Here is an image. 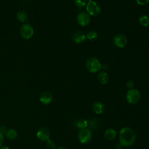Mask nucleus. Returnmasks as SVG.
I'll return each instance as SVG.
<instances>
[{
	"instance_id": "nucleus-1",
	"label": "nucleus",
	"mask_w": 149,
	"mask_h": 149,
	"mask_svg": "<svg viewBox=\"0 0 149 149\" xmlns=\"http://www.w3.org/2000/svg\"><path fill=\"white\" fill-rule=\"evenodd\" d=\"M136 139V136L130 127H125L121 129L119 132V143L123 147H129L134 144Z\"/></svg>"
},
{
	"instance_id": "nucleus-2",
	"label": "nucleus",
	"mask_w": 149,
	"mask_h": 149,
	"mask_svg": "<svg viewBox=\"0 0 149 149\" xmlns=\"http://www.w3.org/2000/svg\"><path fill=\"white\" fill-rule=\"evenodd\" d=\"M86 66L88 71L91 73H95L101 69V64L100 61L95 57L88 58L86 63Z\"/></svg>"
},
{
	"instance_id": "nucleus-3",
	"label": "nucleus",
	"mask_w": 149,
	"mask_h": 149,
	"mask_svg": "<svg viewBox=\"0 0 149 149\" xmlns=\"http://www.w3.org/2000/svg\"><path fill=\"white\" fill-rule=\"evenodd\" d=\"M86 10L90 16H98L101 11L100 6L95 1L89 0L86 5Z\"/></svg>"
},
{
	"instance_id": "nucleus-4",
	"label": "nucleus",
	"mask_w": 149,
	"mask_h": 149,
	"mask_svg": "<svg viewBox=\"0 0 149 149\" xmlns=\"http://www.w3.org/2000/svg\"><path fill=\"white\" fill-rule=\"evenodd\" d=\"M78 139L82 144L89 143L92 139V132L88 128L80 129L78 133Z\"/></svg>"
},
{
	"instance_id": "nucleus-5",
	"label": "nucleus",
	"mask_w": 149,
	"mask_h": 149,
	"mask_svg": "<svg viewBox=\"0 0 149 149\" xmlns=\"http://www.w3.org/2000/svg\"><path fill=\"white\" fill-rule=\"evenodd\" d=\"M140 98V93L136 89H130L126 93V100L130 104H137Z\"/></svg>"
},
{
	"instance_id": "nucleus-6",
	"label": "nucleus",
	"mask_w": 149,
	"mask_h": 149,
	"mask_svg": "<svg viewBox=\"0 0 149 149\" xmlns=\"http://www.w3.org/2000/svg\"><path fill=\"white\" fill-rule=\"evenodd\" d=\"M20 33L23 38L28 40L33 36L34 34V29L30 24H24L20 27Z\"/></svg>"
},
{
	"instance_id": "nucleus-7",
	"label": "nucleus",
	"mask_w": 149,
	"mask_h": 149,
	"mask_svg": "<svg viewBox=\"0 0 149 149\" xmlns=\"http://www.w3.org/2000/svg\"><path fill=\"white\" fill-rule=\"evenodd\" d=\"M114 44L118 48H124L127 44V39L123 34H116L113 40Z\"/></svg>"
},
{
	"instance_id": "nucleus-8",
	"label": "nucleus",
	"mask_w": 149,
	"mask_h": 149,
	"mask_svg": "<svg viewBox=\"0 0 149 149\" xmlns=\"http://www.w3.org/2000/svg\"><path fill=\"white\" fill-rule=\"evenodd\" d=\"M77 22L81 26H86L89 24L91 21L90 15L86 12H81L77 16Z\"/></svg>"
},
{
	"instance_id": "nucleus-9",
	"label": "nucleus",
	"mask_w": 149,
	"mask_h": 149,
	"mask_svg": "<svg viewBox=\"0 0 149 149\" xmlns=\"http://www.w3.org/2000/svg\"><path fill=\"white\" fill-rule=\"evenodd\" d=\"M36 136L40 141H47L49 139L50 132L48 129L45 127H41L38 130Z\"/></svg>"
},
{
	"instance_id": "nucleus-10",
	"label": "nucleus",
	"mask_w": 149,
	"mask_h": 149,
	"mask_svg": "<svg viewBox=\"0 0 149 149\" xmlns=\"http://www.w3.org/2000/svg\"><path fill=\"white\" fill-rule=\"evenodd\" d=\"M53 100L52 95L48 91L43 92L40 96V102L44 105H48L52 102Z\"/></svg>"
},
{
	"instance_id": "nucleus-11",
	"label": "nucleus",
	"mask_w": 149,
	"mask_h": 149,
	"mask_svg": "<svg viewBox=\"0 0 149 149\" xmlns=\"http://www.w3.org/2000/svg\"><path fill=\"white\" fill-rule=\"evenodd\" d=\"M72 39L76 43L80 44L86 40V36L83 32L81 31H77L73 33L72 36Z\"/></svg>"
},
{
	"instance_id": "nucleus-12",
	"label": "nucleus",
	"mask_w": 149,
	"mask_h": 149,
	"mask_svg": "<svg viewBox=\"0 0 149 149\" xmlns=\"http://www.w3.org/2000/svg\"><path fill=\"white\" fill-rule=\"evenodd\" d=\"M93 109L97 114H101L105 111V106L101 102H96L93 105Z\"/></svg>"
},
{
	"instance_id": "nucleus-13",
	"label": "nucleus",
	"mask_w": 149,
	"mask_h": 149,
	"mask_svg": "<svg viewBox=\"0 0 149 149\" xmlns=\"http://www.w3.org/2000/svg\"><path fill=\"white\" fill-rule=\"evenodd\" d=\"M117 133L115 129L112 128H109L107 129L104 133L105 138L108 140H112L116 137Z\"/></svg>"
},
{
	"instance_id": "nucleus-14",
	"label": "nucleus",
	"mask_w": 149,
	"mask_h": 149,
	"mask_svg": "<svg viewBox=\"0 0 149 149\" xmlns=\"http://www.w3.org/2000/svg\"><path fill=\"white\" fill-rule=\"evenodd\" d=\"M97 80L101 84H105L108 83L109 77L108 74L105 72H100L97 75Z\"/></svg>"
},
{
	"instance_id": "nucleus-15",
	"label": "nucleus",
	"mask_w": 149,
	"mask_h": 149,
	"mask_svg": "<svg viewBox=\"0 0 149 149\" xmlns=\"http://www.w3.org/2000/svg\"><path fill=\"white\" fill-rule=\"evenodd\" d=\"M139 22L140 24L143 27L149 26V16L146 15H143L139 18Z\"/></svg>"
},
{
	"instance_id": "nucleus-16",
	"label": "nucleus",
	"mask_w": 149,
	"mask_h": 149,
	"mask_svg": "<svg viewBox=\"0 0 149 149\" xmlns=\"http://www.w3.org/2000/svg\"><path fill=\"white\" fill-rule=\"evenodd\" d=\"M6 137L9 140H15L17 136V132L14 129H10L5 133Z\"/></svg>"
},
{
	"instance_id": "nucleus-17",
	"label": "nucleus",
	"mask_w": 149,
	"mask_h": 149,
	"mask_svg": "<svg viewBox=\"0 0 149 149\" xmlns=\"http://www.w3.org/2000/svg\"><path fill=\"white\" fill-rule=\"evenodd\" d=\"M76 127L80 129L87 128L88 126V121L84 119H79L76 122Z\"/></svg>"
},
{
	"instance_id": "nucleus-18",
	"label": "nucleus",
	"mask_w": 149,
	"mask_h": 149,
	"mask_svg": "<svg viewBox=\"0 0 149 149\" xmlns=\"http://www.w3.org/2000/svg\"><path fill=\"white\" fill-rule=\"evenodd\" d=\"M16 17L17 19L20 22H24L27 20V15L26 13V12L24 10H20L17 13L16 15Z\"/></svg>"
},
{
	"instance_id": "nucleus-19",
	"label": "nucleus",
	"mask_w": 149,
	"mask_h": 149,
	"mask_svg": "<svg viewBox=\"0 0 149 149\" xmlns=\"http://www.w3.org/2000/svg\"><path fill=\"white\" fill-rule=\"evenodd\" d=\"M98 37V34L95 31L93 30H91L89 32L87 33V34H86V38L90 40V41H94Z\"/></svg>"
},
{
	"instance_id": "nucleus-20",
	"label": "nucleus",
	"mask_w": 149,
	"mask_h": 149,
	"mask_svg": "<svg viewBox=\"0 0 149 149\" xmlns=\"http://www.w3.org/2000/svg\"><path fill=\"white\" fill-rule=\"evenodd\" d=\"M98 125V120L97 119H92L88 122V127L89 129H95Z\"/></svg>"
},
{
	"instance_id": "nucleus-21",
	"label": "nucleus",
	"mask_w": 149,
	"mask_h": 149,
	"mask_svg": "<svg viewBox=\"0 0 149 149\" xmlns=\"http://www.w3.org/2000/svg\"><path fill=\"white\" fill-rule=\"evenodd\" d=\"M74 5L78 8L84 7L87 5V0H74Z\"/></svg>"
},
{
	"instance_id": "nucleus-22",
	"label": "nucleus",
	"mask_w": 149,
	"mask_h": 149,
	"mask_svg": "<svg viewBox=\"0 0 149 149\" xmlns=\"http://www.w3.org/2000/svg\"><path fill=\"white\" fill-rule=\"evenodd\" d=\"M47 147L48 149H55L56 144L54 141L49 139L47 141Z\"/></svg>"
},
{
	"instance_id": "nucleus-23",
	"label": "nucleus",
	"mask_w": 149,
	"mask_h": 149,
	"mask_svg": "<svg viewBox=\"0 0 149 149\" xmlns=\"http://www.w3.org/2000/svg\"><path fill=\"white\" fill-rule=\"evenodd\" d=\"M126 87L130 89H132L133 88V87H134V83L132 80H129L127 81L126 83Z\"/></svg>"
},
{
	"instance_id": "nucleus-24",
	"label": "nucleus",
	"mask_w": 149,
	"mask_h": 149,
	"mask_svg": "<svg viewBox=\"0 0 149 149\" xmlns=\"http://www.w3.org/2000/svg\"><path fill=\"white\" fill-rule=\"evenodd\" d=\"M136 1L140 5H144L149 3V0H136Z\"/></svg>"
},
{
	"instance_id": "nucleus-25",
	"label": "nucleus",
	"mask_w": 149,
	"mask_h": 149,
	"mask_svg": "<svg viewBox=\"0 0 149 149\" xmlns=\"http://www.w3.org/2000/svg\"><path fill=\"white\" fill-rule=\"evenodd\" d=\"M7 130H8V129H7L6 127L5 126H2L0 127V133H1L3 134H5L6 133Z\"/></svg>"
},
{
	"instance_id": "nucleus-26",
	"label": "nucleus",
	"mask_w": 149,
	"mask_h": 149,
	"mask_svg": "<svg viewBox=\"0 0 149 149\" xmlns=\"http://www.w3.org/2000/svg\"><path fill=\"white\" fill-rule=\"evenodd\" d=\"M4 142V136L3 134L0 133V147L2 146Z\"/></svg>"
},
{
	"instance_id": "nucleus-27",
	"label": "nucleus",
	"mask_w": 149,
	"mask_h": 149,
	"mask_svg": "<svg viewBox=\"0 0 149 149\" xmlns=\"http://www.w3.org/2000/svg\"><path fill=\"white\" fill-rule=\"evenodd\" d=\"M122 147H123V146H122L120 143H119V144H118L116 145V149H121Z\"/></svg>"
},
{
	"instance_id": "nucleus-28",
	"label": "nucleus",
	"mask_w": 149,
	"mask_h": 149,
	"mask_svg": "<svg viewBox=\"0 0 149 149\" xmlns=\"http://www.w3.org/2000/svg\"><path fill=\"white\" fill-rule=\"evenodd\" d=\"M0 149H10L8 146H1L0 147Z\"/></svg>"
},
{
	"instance_id": "nucleus-29",
	"label": "nucleus",
	"mask_w": 149,
	"mask_h": 149,
	"mask_svg": "<svg viewBox=\"0 0 149 149\" xmlns=\"http://www.w3.org/2000/svg\"><path fill=\"white\" fill-rule=\"evenodd\" d=\"M58 149H65L64 147H59V148H58Z\"/></svg>"
}]
</instances>
